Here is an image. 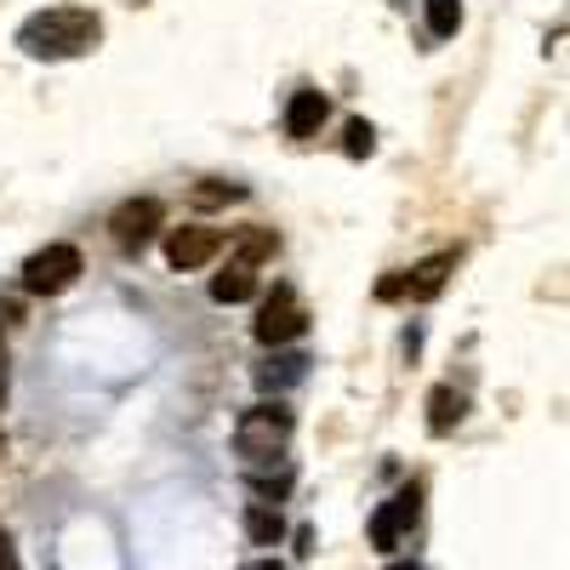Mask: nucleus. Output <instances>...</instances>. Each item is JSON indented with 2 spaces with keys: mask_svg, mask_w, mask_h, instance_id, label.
I'll return each instance as SVG.
<instances>
[{
  "mask_svg": "<svg viewBox=\"0 0 570 570\" xmlns=\"http://www.w3.org/2000/svg\"><path fill=\"white\" fill-rule=\"evenodd\" d=\"M246 531H252V542H279V537H285L279 513H268V508H252V513H246Z\"/></svg>",
  "mask_w": 570,
  "mask_h": 570,
  "instance_id": "2eb2a0df",
  "label": "nucleus"
},
{
  "mask_svg": "<svg viewBox=\"0 0 570 570\" xmlns=\"http://www.w3.org/2000/svg\"><path fill=\"white\" fill-rule=\"evenodd\" d=\"M252 292H257V268L240 263V257H234V263L212 279V297H217V303H246Z\"/></svg>",
  "mask_w": 570,
  "mask_h": 570,
  "instance_id": "9d476101",
  "label": "nucleus"
},
{
  "mask_svg": "<svg viewBox=\"0 0 570 570\" xmlns=\"http://www.w3.org/2000/svg\"><path fill=\"white\" fill-rule=\"evenodd\" d=\"M195 200L200 206H223V200H240V188L234 183H206V188H195Z\"/></svg>",
  "mask_w": 570,
  "mask_h": 570,
  "instance_id": "f3484780",
  "label": "nucleus"
},
{
  "mask_svg": "<svg viewBox=\"0 0 570 570\" xmlns=\"http://www.w3.org/2000/svg\"><path fill=\"white\" fill-rule=\"evenodd\" d=\"M252 570H279V564H274V559H263V564H252Z\"/></svg>",
  "mask_w": 570,
  "mask_h": 570,
  "instance_id": "5701e85b",
  "label": "nucleus"
},
{
  "mask_svg": "<svg viewBox=\"0 0 570 570\" xmlns=\"http://www.w3.org/2000/svg\"><path fill=\"white\" fill-rule=\"evenodd\" d=\"M303 331H308V314H303L297 292H292V285H274V297H268L263 314H257V343H263V348H279V343L303 337Z\"/></svg>",
  "mask_w": 570,
  "mask_h": 570,
  "instance_id": "20e7f679",
  "label": "nucleus"
},
{
  "mask_svg": "<svg viewBox=\"0 0 570 570\" xmlns=\"http://www.w3.org/2000/svg\"><path fill=\"white\" fill-rule=\"evenodd\" d=\"M303 365H308L303 354H279V360H268V365L257 371V383H263V389H285V383H297V376H303Z\"/></svg>",
  "mask_w": 570,
  "mask_h": 570,
  "instance_id": "ddd939ff",
  "label": "nucleus"
},
{
  "mask_svg": "<svg viewBox=\"0 0 570 570\" xmlns=\"http://www.w3.org/2000/svg\"><path fill=\"white\" fill-rule=\"evenodd\" d=\"M0 394H7V360H0Z\"/></svg>",
  "mask_w": 570,
  "mask_h": 570,
  "instance_id": "4be33fe9",
  "label": "nucleus"
},
{
  "mask_svg": "<svg viewBox=\"0 0 570 570\" xmlns=\"http://www.w3.org/2000/svg\"><path fill=\"white\" fill-rule=\"evenodd\" d=\"M160 223H166V206L160 200H126V206H115V217H109V234H115V246L120 252H142L160 234Z\"/></svg>",
  "mask_w": 570,
  "mask_h": 570,
  "instance_id": "39448f33",
  "label": "nucleus"
},
{
  "mask_svg": "<svg viewBox=\"0 0 570 570\" xmlns=\"http://www.w3.org/2000/svg\"><path fill=\"white\" fill-rule=\"evenodd\" d=\"M80 252L75 246H46V252H35L29 263H23V292H35V297H58V292H69V285L80 279Z\"/></svg>",
  "mask_w": 570,
  "mask_h": 570,
  "instance_id": "7ed1b4c3",
  "label": "nucleus"
},
{
  "mask_svg": "<svg viewBox=\"0 0 570 570\" xmlns=\"http://www.w3.org/2000/svg\"><path fill=\"white\" fill-rule=\"evenodd\" d=\"M428 29H434L440 40L462 29V0H428Z\"/></svg>",
  "mask_w": 570,
  "mask_h": 570,
  "instance_id": "4468645a",
  "label": "nucleus"
},
{
  "mask_svg": "<svg viewBox=\"0 0 570 570\" xmlns=\"http://www.w3.org/2000/svg\"><path fill=\"white\" fill-rule=\"evenodd\" d=\"M376 297H389V303H394V297H405V279H400V274H394V279H383V285H376Z\"/></svg>",
  "mask_w": 570,
  "mask_h": 570,
  "instance_id": "6ab92c4d",
  "label": "nucleus"
},
{
  "mask_svg": "<svg viewBox=\"0 0 570 570\" xmlns=\"http://www.w3.org/2000/svg\"><path fill=\"white\" fill-rule=\"evenodd\" d=\"M217 246H223L217 228L188 223V228H171V234H166V263H171V268H200V263L217 257Z\"/></svg>",
  "mask_w": 570,
  "mask_h": 570,
  "instance_id": "423d86ee",
  "label": "nucleus"
},
{
  "mask_svg": "<svg viewBox=\"0 0 570 570\" xmlns=\"http://www.w3.org/2000/svg\"><path fill=\"white\" fill-rule=\"evenodd\" d=\"M0 456H7V434H0Z\"/></svg>",
  "mask_w": 570,
  "mask_h": 570,
  "instance_id": "b1692460",
  "label": "nucleus"
},
{
  "mask_svg": "<svg viewBox=\"0 0 570 570\" xmlns=\"http://www.w3.org/2000/svg\"><path fill=\"white\" fill-rule=\"evenodd\" d=\"M343 149H348L354 160H365V155L376 149V131H371L365 120H348V137H343Z\"/></svg>",
  "mask_w": 570,
  "mask_h": 570,
  "instance_id": "dca6fc26",
  "label": "nucleus"
},
{
  "mask_svg": "<svg viewBox=\"0 0 570 570\" xmlns=\"http://www.w3.org/2000/svg\"><path fill=\"white\" fill-rule=\"evenodd\" d=\"M274 252H279V234H274V228H252V234H240V252H234V257L257 268V263H268Z\"/></svg>",
  "mask_w": 570,
  "mask_h": 570,
  "instance_id": "f8f14e48",
  "label": "nucleus"
},
{
  "mask_svg": "<svg viewBox=\"0 0 570 570\" xmlns=\"http://www.w3.org/2000/svg\"><path fill=\"white\" fill-rule=\"evenodd\" d=\"M325 115H331V104L320 98V91H297L292 109H285V131H292L297 142H308V137L325 126Z\"/></svg>",
  "mask_w": 570,
  "mask_h": 570,
  "instance_id": "1a4fd4ad",
  "label": "nucleus"
},
{
  "mask_svg": "<svg viewBox=\"0 0 570 570\" xmlns=\"http://www.w3.org/2000/svg\"><path fill=\"white\" fill-rule=\"evenodd\" d=\"M292 434H297V416L285 405H252L240 422H234V451H240L246 462H274V456H285Z\"/></svg>",
  "mask_w": 570,
  "mask_h": 570,
  "instance_id": "f03ea898",
  "label": "nucleus"
},
{
  "mask_svg": "<svg viewBox=\"0 0 570 570\" xmlns=\"http://www.w3.org/2000/svg\"><path fill=\"white\" fill-rule=\"evenodd\" d=\"M252 491H257V497H285V491H292V473H257Z\"/></svg>",
  "mask_w": 570,
  "mask_h": 570,
  "instance_id": "a211bd4d",
  "label": "nucleus"
},
{
  "mask_svg": "<svg viewBox=\"0 0 570 570\" xmlns=\"http://www.w3.org/2000/svg\"><path fill=\"white\" fill-rule=\"evenodd\" d=\"M456 422H462V394H451V389L428 394V428H434V434H451Z\"/></svg>",
  "mask_w": 570,
  "mask_h": 570,
  "instance_id": "9b49d317",
  "label": "nucleus"
},
{
  "mask_svg": "<svg viewBox=\"0 0 570 570\" xmlns=\"http://www.w3.org/2000/svg\"><path fill=\"white\" fill-rule=\"evenodd\" d=\"M98 18L80 12V7H52V12H35L23 29H18V46L29 58H80L98 46Z\"/></svg>",
  "mask_w": 570,
  "mask_h": 570,
  "instance_id": "f257e3e1",
  "label": "nucleus"
},
{
  "mask_svg": "<svg viewBox=\"0 0 570 570\" xmlns=\"http://www.w3.org/2000/svg\"><path fill=\"white\" fill-rule=\"evenodd\" d=\"M0 570H23V564H18V548H12L7 537H0Z\"/></svg>",
  "mask_w": 570,
  "mask_h": 570,
  "instance_id": "aec40b11",
  "label": "nucleus"
},
{
  "mask_svg": "<svg viewBox=\"0 0 570 570\" xmlns=\"http://www.w3.org/2000/svg\"><path fill=\"white\" fill-rule=\"evenodd\" d=\"M389 570H422V564H411V559H400V564H389Z\"/></svg>",
  "mask_w": 570,
  "mask_h": 570,
  "instance_id": "412c9836",
  "label": "nucleus"
},
{
  "mask_svg": "<svg viewBox=\"0 0 570 570\" xmlns=\"http://www.w3.org/2000/svg\"><path fill=\"white\" fill-rule=\"evenodd\" d=\"M456 268V252H440V257H428V263H416L411 274H405V292L416 297V303H434L440 292H445V274Z\"/></svg>",
  "mask_w": 570,
  "mask_h": 570,
  "instance_id": "6e6552de",
  "label": "nucleus"
},
{
  "mask_svg": "<svg viewBox=\"0 0 570 570\" xmlns=\"http://www.w3.org/2000/svg\"><path fill=\"white\" fill-rule=\"evenodd\" d=\"M411 525H416V491H400V497H389L383 508L371 513V542L383 548V553H394Z\"/></svg>",
  "mask_w": 570,
  "mask_h": 570,
  "instance_id": "0eeeda50",
  "label": "nucleus"
}]
</instances>
